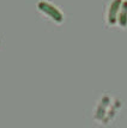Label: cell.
Returning a JSON list of instances; mask_svg holds the SVG:
<instances>
[{
	"label": "cell",
	"instance_id": "cell-1",
	"mask_svg": "<svg viewBox=\"0 0 127 128\" xmlns=\"http://www.w3.org/2000/svg\"><path fill=\"white\" fill-rule=\"evenodd\" d=\"M126 116L127 100L110 90L95 91L92 103L84 112L88 126L96 128L119 127Z\"/></svg>",
	"mask_w": 127,
	"mask_h": 128
},
{
	"label": "cell",
	"instance_id": "cell-3",
	"mask_svg": "<svg viewBox=\"0 0 127 128\" xmlns=\"http://www.w3.org/2000/svg\"><path fill=\"white\" fill-rule=\"evenodd\" d=\"M103 29L127 32V0H102Z\"/></svg>",
	"mask_w": 127,
	"mask_h": 128
},
{
	"label": "cell",
	"instance_id": "cell-4",
	"mask_svg": "<svg viewBox=\"0 0 127 128\" xmlns=\"http://www.w3.org/2000/svg\"><path fill=\"white\" fill-rule=\"evenodd\" d=\"M4 44H5V40H4V34L0 32V52L4 49Z\"/></svg>",
	"mask_w": 127,
	"mask_h": 128
},
{
	"label": "cell",
	"instance_id": "cell-2",
	"mask_svg": "<svg viewBox=\"0 0 127 128\" xmlns=\"http://www.w3.org/2000/svg\"><path fill=\"white\" fill-rule=\"evenodd\" d=\"M35 14L48 31H61L70 20V13L55 0H35Z\"/></svg>",
	"mask_w": 127,
	"mask_h": 128
}]
</instances>
